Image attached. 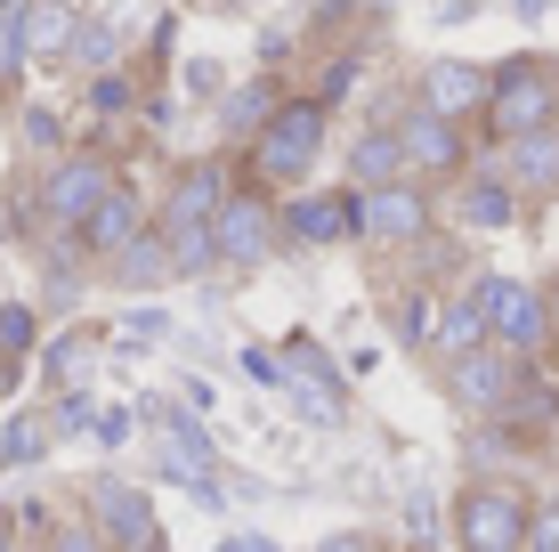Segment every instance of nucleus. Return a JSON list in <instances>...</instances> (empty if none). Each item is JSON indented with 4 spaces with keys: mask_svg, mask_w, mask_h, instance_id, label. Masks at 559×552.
Returning a JSON list of instances; mask_svg holds the SVG:
<instances>
[{
    "mask_svg": "<svg viewBox=\"0 0 559 552\" xmlns=\"http://www.w3.org/2000/svg\"><path fill=\"white\" fill-rule=\"evenodd\" d=\"M114 49H122V42H114V25H90V33H82V42H73V66H90V73H106V66H114Z\"/></svg>",
    "mask_w": 559,
    "mask_h": 552,
    "instance_id": "26",
    "label": "nucleus"
},
{
    "mask_svg": "<svg viewBox=\"0 0 559 552\" xmlns=\"http://www.w3.org/2000/svg\"><path fill=\"white\" fill-rule=\"evenodd\" d=\"M527 520H535V504L511 480H471L454 496V544L462 552H527Z\"/></svg>",
    "mask_w": 559,
    "mask_h": 552,
    "instance_id": "3",
    "label": "nucleus"
},
{
    "mask_svg": "<svg viewBox=\"0 0 559 552\" xmlns=\"http://www.w3.org/2000/svg\"><path fill=\"white\" fill-rule=\"evenodd\" d=\"M519 16H551V0H519Z\"/></svg>",
    "mask_w": 559,
    "mask_h": 552,
    "instance_id": "38",
    "label": "nucleus"
},
{
    "mask_svg": "<svg viewBox=\"0 0 559 552\" xmlns=\"http://www.w3.org/2000/svg\"><path fill=\"white\" fill-rule=\"evenodd\" d=\"M227 196H236V187H227V171H219V163H187L179 179H170V203H163V236H179V227H211Z\"/></svg>",
    "mask_w": 559,
    "mask_h": 552,
    "instance_id": "12",
    "label": "nucleus"
},
{
    "mask_svg": "<svg viewBox=\"0 0 559 552\" xmlns=\"http://www.w3.org/2000/svg\"><path fill=\"white\" fill-rule=\"evenodd\" d=\"M90 528H98L114 552H154L163 544L154 537V504L139 488H122V480H90Z\"/></svg>",
    "mask_w": 559,
    "mask_h": 552,
    "instance_id": "9",
    "label": "nucleus"
},
{
    "mask_svg": "<svg viewBox=\"0 0 559 552\" xmlns=\"http://www.w3.org/2000/svg\"><path fill=\"white\" fill-rule=\"evenodd\" d=\"M57 439H66V431H90V390H66V407H57Z\"/></svg>",
    "mask_w": 559,
    "mask_h": 552,
    "instance_id": "31",
    "label": "nucleus"
},
{
    "mask_svg": "<svg viewBox=\"0 0 559 552\" xmlns=\"http://www.w3.org/2000/svg\"><path fill=\"white\" fill-rule=\"evenodd\" d=\"M503 179L527 187V196H551V187H559V130H535V139H519Z\"/></svg>",
    "mask_w": 559,
    "mask_h": 552,
    "instance_id": "21",
    "label": "nucleus"
},
{
    "mask_svg": "<svg viewBox=\"0 0 559 552\" xmlns=\"http://www.w3.org/2000/svg\"><path fill=\"white\" fill-rule=\"evenodd\" d=\"M106 277L122 284V293H163V284L179 277V260H170V236H163V227H146L139 244H122V252L106 260Z\"/></svg>",
    "mask_w": 559,
    "mask_h": 552,
    "instance_id": "17",
    "label": "nucleus"
},
{
    "mask_svg": "<svg viewBox=\"0 0 559 552\" xmlns=\"http://www.w3.org/2000/svg\"><path fill=\"white\" fill-rule=\"evenodd\" d=\"M57 431L41 423V414H16V423H0V471H25V463H41Z\"/></svg>",
    "mask_w": 559,
    "mask_h": 552,
    "instance_id": "22",
    "label": "nucleus"
},
{
    "mask_svg": "<svg viewBox=\"0 0 559 552\" xmlns=\"http://www.w3.org/2000/svg\"><path fill=\"white\" fill-rule=\"evenodd\" d=\"M519 383H527V357L495 350V341L447 366V398H454L462 414H478V423H503V407L519 398Z\"/></svg>",
    "mask_w": 559,
    "mask_h": 552,
    "instance_id": "6",
    "label": "nucleus"
},
{
    "mask_svg": "<svg viewBox=\"0 0 559 552\" xmlns=\"http://www.w3.org/2000/svg\"><path fill=\"white\" fill-rule=\"evenodd\" d=\"M487 122H495L503 146L535 139V130H559V66L551 57H511V66H495Z\"/></svg>",
    "mask_w": 559,
    "mask_h": 552,
    "instance_id": "2",
    "label": "nucleus"
},
{
    "mask_svg": "<svg viewBox=\"0 0 559 552\" xmlns=\"http://www.w3.org/2000/svg\"><path fill=\"white\" fill-rule=\"evenodd\" d=\"M25 146H41V155H57V146H66V122H57L49 106H25Z\"/></svg>",
    "mask_w": 559,
    "mask_h": 552,
    "instance_id": "27",
    "label": "nucleus"
},
{
    "mask_svg": "<svg viewBox=\"0 0 559 552\" xmlns=\"http://www.w3.org/2000/svg\"><path fill=\"white\" fill-rule=\"evenodd\" d=\"M219 552H276V544H267V537H252V528H243V537H227Z\"/></svg>",
    "mask_w": 559,
    "mask_h": 552,
    "instance_id": "37",
    "label": "nucleus"
},
{
    "mask_svg": "<svg viewBox=\"0 0 559 552\" xmlns=\"http://www.w3.org/2000/svg\"><path fill=\"white\" fill-rule=\"evenodd\" d=\"M49 552H106L98 528H49Z\"/></svg>",
    "mask_w": 559,
    "mask_h": 552,
    "instance_id": "32",
    "label": "nucleus"
},
{
    "mask_svg": "<svg viewBox=\"0 0 559 552\" xmlns=\"http://www.w3.org/2000/svg\"><path fill=\"white\" fill-rule=\"evenodd\" d=\"M146 236V196H139V187H114V196L98 203V212H90V227H82V252H98V260H114V252H122V244H139Z\"/></svg>",
    "mask_w": 559,
    "mask_h": 552,
    "instance_id": "16",
    "label": "nucleus"
},
{
    "mask_svg": "<svg viewBox=\"0 0 559 552\" xmlns=\"http://www.w3.org/2000/svg\"><path fill=\"white\" fill-rule=\"evenodd\" d=\"M154 431H163V471L170 480H195V488H211V471H219V447L203 439L195 423H187L179 407H154Z\"/></svg>",
    "mask_w": 559,
    "mask_h": 552,
    "instance_id": "15",
    "label": "nucleus"
},
{
    "mask_svg": "<svg viewBox=\"0 0 559 552\" xmlns=\"http://www.w3.org/2000/svg\"><path fill=\"white\" fill-rule=\"evenodd\" d=\"M25 350H33V309L9 301V309H0V357H25Z\"/></svg>",
    "mask_w": 559,
    "mask_h": 552,
    "instance_id": "25",
    "label": "nucleus"
},
{
    "mask_svg": "<svg viewBox=\"0 0 559 552\" xmlns=\"http://www.w3.org/2000/svg\"><path fill=\"white\" fill-rule=\"evenodd\" d=\"M114 333H122V341H163V333H170V317H163V309H130Z\"/></svg>",
    "mask_w": 559,
    "mask_h": 552,
    "instance_id": "28",
    "label": "nucleus"
},
{
    "mask_svg": "<svg viewBox=\"0 0 559 552\" xmlns=\"http://www.w3.org/2000/svg\"><path fill=\"white\" fill-rule=\"evenodd\" d=\"M478 309H487L495 350H511V357H535L551 341V301L519 277H478Z\"/></svg>",
    "mask_w": 559,
    "mask_h": 552,
    "instance_id": "5",
    "label": "nucleus"
},
{
    "mask_svg": "<svg viewBox=\"0 0 559 552\" xmlns=\"http://www.w3.org/2000/svg\"><path fill=\"white\" fill-rule=\"evenodd\" d=\"M98 439H106V447H122V439H130V407H114V414H98Z\"/></svg>",
    "mask_w": 559,
    "mask_h": 552,
    "instance_id": "36",
    "label": "nucleus"
},
{
    "mask_svg": "<svg viewBox=\"0 0 559 552\" xmlns=\"http://www.w3.org/2000/svg\"><path fill=\"white\" fill-rule=\"evenodd\" d=\"M90 98H98V114L130 106V73H122V82H114V73H98V82H90Z\"/></svg>",
    "mask_w": 559,
    "mask_h": 552,
    "instance_id": "33",
    "label": "nucleus"
},
{
    "mask_svg": "<svg viewBox=\"0 0 559 552\" xmlns=\"http://www.w3.org/2000/svg\"><path fill=\"white\" fill-rule=\"evenodd\" d=\"M357 236H373V244H421V236H430V196H421L414 179L357 196Z\"/></svg>",
    "mask_w": 559,
    "mask_h": 552,
    "instance_id": "10",
    "label": "nucleus"
},
{
    "mask_svg": "<svg viewBox=\"0 0 559 552\" xmlns=\"http://www.w3.org/2000/svg\"><path fill=\"white\" fill-rule=\"evenodd\" d=\"M324 155V98H284L267 114V130H252V179L260 187H300Z\"/></svg>",
    "mask_w": 559,
    "mask_h": 552,
    "instance_id": "1",
    "label": "nucleus"
},
{
    "mask_svg": "<svg viewBox=\"0 0 559 552\" xmlns=\"http://www.w3.org/2000/svg\"><path fill=\"white\" fill-rule=\"evenodd\" d=\"M544 301H551V333H559V293H544Z\"/></svg>",
    "mask_w": 559,
    "mask_h": 552,
    "instance_id": "39",
    "label": "nucleus"
},
{
    "mask_svg": "<svg viewBox=\"0 0 559 552\" xmlns=\"http://www.w3.org/2000/svg\"><path fill=\"white\" fill-rule=\"evenodd\" d=\"M527 552H559V504H535V520H527Z\"/></svg>",
    "mask_w": 559,
    "mask_h": 552,
    "instance_id": "29",
    "label": "nucleus"
},
{
    "mask_svg": "<svg viewBox=\"0 0 559 552\" xmlns=\"http://www.w3.org/2000/svg\"><path fill=\"white\" fill-rule=\"evenodd\" d=\"M9 383H16V366H0V390H9Z\"/></svg>",
    "mask_w": 559,
    "mask_h": 552,
    "instance_id": "40",
    "label": "nucleus"
},
{
    "mask_svg": "<svg viewBox=\"0 0 559 552\" xmlns=\"http://www.w3.org/2000/svg\"><path fill=\"white\" fill-rule=\"evenodd\" d=\"M82 42V9L73 0H33L25 9V57H73Z\"/></svg>",
    "mask_w": 559,
    "mask_h": 552,
    "instance_id": "18",
    "label": "nucleus"
},
{
    "mask_svg": "<svg viewBox=\"0 0 559 552\" xmlns=\"http://www.w3.org/2000/svg\"><path fill=\"white\" fill-rule=\"evenodd\" d=\"M487 90H495V73L462 66V57H438V66L421 73V106H430V114H447V122L478 114V106H487Z\"/></svg>",
    "mask_w": 559,
    "mask_h": 552,
    "instance_id": "14",
    "label": "nucleus"
},
{
    "mask_svg": "<svg viewBox=\"0 0 559 552\" xmlns=\"http://www.w3.org/2000/svg\"><path fill=\"white\" fill-rule=\"evenodd\" d=\"M357 236V187H317L284 203V244H341Z\"/></svg>",
    "mask_w": 559,
    "mask_h": 552,
    "instance_id": "11",
    "label": "nucleus"
},
{
    "mask_svg": "<svg viewBox=\"0 0 559 552\" xmlns=\"http://www.w3.org/2000/svg\"><path fill=\"white\" fill-rule=\"evenodd\" d=\"M349 179H357V196L406 179V146H397V130H365V139L349 146Z\"/></svg>",
    "mask_w": 559,
    "mask_h": 552,
    "instance_id": "19",
    "label": "nucleus"
},
{
    "mask_svg": "<svg viewBox=\"0 0 559 552\" xmlns=\"http://www.w3.org/2000/svg\"><path fill=\"white\" fill-rule=\"evenodd\" d=\"M487 309H478V293L471 301H447V309H438V333H430V350L438 357H447V366H454V357H471V350H487Z\"/></svg>",
    "mask_w": 559,
    "mask_h": 552,
    "instance_id": "20",
    "label": "nucleus"
},
{
    "mask_svg": "<svg viewBox=\"0 0 559 552\" xmlns=\"http://www.w3.org/2000/svg\"><path fill=\"white\" fill-rule=\"evenodd\" d=\"M243 374H252V383H276V390H293V374H284V357H267V350H243Z\"/></svg>",
    "mask_w": 559,
    "mask_h": 552,
    "instance_id": "30",
    "label": "nucleus"
},
{
    "mask_svg": "<svg viewBox=\"0 0 559 552\" xmlns=\"http://www.w3.org/2000/svg\"><path fill=\"white\" fill-rule=\"evenodd\" d=\"M114 163L106 155H57L49 163V179H41V196H33V212H41V227L49 236H73L82 244V227H90V212L114 196Z\"/></svg>",
    "mask_w": 559,
    "mask_h": 552,
    "instance_id": "4",
    "label": "nucleus"
},
{
    "mask_svg": "<svg viewBox=\"0 0 559 552\" xmlns=\"http://www.w3.org/2000/svg\"><path fill=\"white\" fill-rule=\"evenodd\" d=\"M25 9H33V0H0V90H16L25 66H33V57H25Z\"/></svg>",
    "mask_w": 559,
    "mask_h": 552,
    "instance_id": "23",
    "label": "nucleus"
},
{
    "mask_svg": "<svg viewBox=\"0 0 559 552\" xmlns=\"http://www.w3.org/2000/svg\"><path fill=\"white\" fill-rule=\"evenodd\" d=\"M317 552H381L373 537H365V528H333V537H324Z\"/></svg>",
    "mask_w": 559,
    "mask_h": 552,
    "instance_id": "35",
    "label": "nucleus"
},
{
    "mask_svg": "<svg viewBox=\"0 0 559 552\" xmlns=\"http://www.w3.org/2000/svg\"><path fill=\"white\" fill-rule=\"evenodd\" d=\"M276 236H284L276 203H260L252 187H236V196L219 203V220H211V244H219V269H260V260L276 252Z\"/></svg>",
    "mask_w": 559,
    "mask_h": 552,
    "instance_id": "7",
    "label": "nucleus"
},
{
    "mask_svg": "<svg viewBox=\"0 0 559 552\" xmlns=\"http://www.w3.org/2000/svg\"><path fill=\"white\" fill-rule=\"evenodd\" d=\"M170 260H179V277H211V269H219L211 227H179V236H170Z\"/></svg>",
    "mask_w": 559,
    "mask_h": 552,
    "instance_id": "24",
    "label": "nucleus"
},
{
    "mask_svg": "<svg viewBox=\"0 0 559 552\" xmlns=\"http://www.w3.org/2000/svg\"><path fill=\"white\" fill-rule=\"evenodd\" d=\"M41 366H49V374H82V341H49Z\"/></svg>",
    "mask_w": 559,
    "mask_h": 552,
    "instance_id": "34",
    "label": "nucleus"
},
{
    "mask_svg": "<svg viewBox=\"0 0 559 552\" xmlns=\"http://www.w3.org/2000/svg\"><path fill=\"white\" fill-rule=\"evenodd\" d=\"M390 130H397V146H406L414 179H454L462 155H471V146H462V122H447V114H430V106H406Z\"/></svg>",
    "mask_w": 559,
    "mask_h": 552,
    "instance_id": "8",
    "label": "nucleus"
},
{
    "mask_svg": "<svg viewBox=\"0 0 559 552\" xmlns=\"http://www.w3.org/2000/svg\"><path fill=\"white\" fill-rule=\"evenodd\" d=\"M454 220L471 227V236H503V227L519 220V187L503 179V171H471V179L454 187Z\"/></svg>",
    "mask_w": 559,
    "mask_h": 552,
    "instance_id": "13",
    "label": "nucleus"
}]
</instances>
